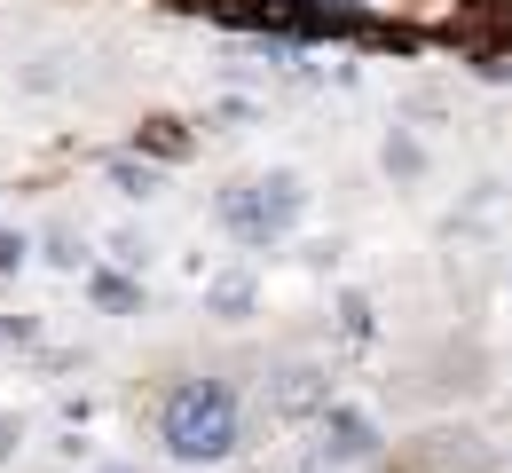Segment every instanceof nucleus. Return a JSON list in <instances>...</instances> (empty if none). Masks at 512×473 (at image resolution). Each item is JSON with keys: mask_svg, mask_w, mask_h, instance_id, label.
I'll use <instances>...</instances> for the list:
<instances>
[{"mask_svg": "<svg viewBox=\"0 0 512 473\" xmlns=\"http://www.w3.org/2000/svg\"><path fill=\"white\" fill-rule=\"evenodd\" d=\"M158 434H166L174 458H229V450H237V395H229L221 379H190V387L166 395Z\"/></svg>", "mask_w": 512, "mask_h": 473, "instance_id": "f257e3e1", "label": "nucleus"}]
</instances>
